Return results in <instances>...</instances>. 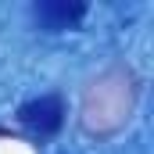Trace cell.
<instances>
[{
    "label": "cell",
    "instance_id": "2",
    "mask_svg": "<svg viewBox=\"0 0 154 154\" xmlns=\"http://www.w3.org/2000/svg\"><path fill=\"white\" fill-rule=\"evenodd\" d=\"M18 122L32 136H39V140L57 136L61 125H65V100L57 93H43V97H36V100H29V104L18 108Z\"/></svg>",
    "mask_w": 154,
    "mask_h": 154
},
{
    "label": "cell",
    "instance_id": "1",
    "mask_svg": "<svg viewBox=\"0 0 154 154\" xmlns=\"http://www.w3.org/2000/svg\"><path fill=\"white\" fill-rule=\"evenodd\" d=\"M136 97H140V86H136V75L129 72V68H108L104 75H97L90 86H86V93H82V129L90 133V136H97V140H104V136H115L118 129L129 122L133 115V108H136Z\"/></svg>",
    "mask_w": 154,
    "mask_h": 154
},
{
    "label": "cell",
    "instance_id": "3",
    "mask_svg": "<svg viewBox=\"0 0 154 154\" xmlns=\"http://www.w3.org/2000/svg\"><path fill=\"white\" fill-rule=\"evenodd\" d=\"M32 14H36V22L43 29L57 32V29L75 25L79 18L86 14V7H82V4H54V0H47V4H36V7H32Z\"/></svg>",
    "mask_w": 154,
    "mask_h": 154
}]
</instances>
